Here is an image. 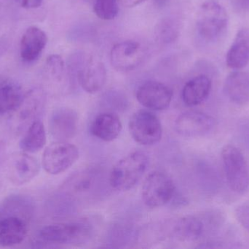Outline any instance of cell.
<instances>
[{
    "instance_id": "16",
    "label": "cell",
    "mask_w": 249,
    "mask_h": 249,
    "mask_svg": "<svg viewBox=\"0 0 249 249\" xmlns=\"http://www.w3.org/2000/svg\"><path fill=\"white\" fill-rule=\"evenodd\" d=\"M212 88V80L206 75H199L185 83L181 99L187 106H197L207 99Z\"/></svg>"
},
{
    "instance_id": "29",
    "label": "cell",
    "mask_w": 249,
    "mask_h": 249,
    "mask_svg": "<svg viewBox=\"0 0 249 249\" xmlns=\"http://www.w3.org/2000/svg\"><path fill=\"white\" fill-rule=\"evenodd\" d=\"M4 143L3 142L0 141V152L4 149Z\"/></svg>"
},
{
    "instance_id": "4",
    "label": "cell",
    "mask_w": 249,
    "mask_h": 249,
    "mask_svg": "<svg viewBox=\"0 0 249 249\" xmlns=\"http://www.w3.org/2000/svg\"><path fill=\"white\" fill-rule=\"evenodd\" d=\"M175 192V184L167 174L160 171H154L143 181L142 200L146 207L157 209L169 203Z\"/></svg>"
},
{
    "instance_id": "2",
    "label": "cell",
    "mask_w": 249,
    "mask_h": 249,
    "mask_svg": "<svg viewBox=\"0 0 249 249\" xmlns=\"http://www.w3.org/2000/svg\"><path fill=\"white\" fill-rule=\"evenodd\" d=\"M229 26V16L223 6L214 1L203 3L199 9L196 29L205 42L215 43L226 35Z\"/></svg>"
},
{
    "instance_id": "9",
    "label": "cell",
    "mask_w": 249,
    "mask_h": 249,
    "mask_svg": "<svg viewBox=\"0 0 249 249\" xmlns=\"http://www.w3.org/2000/svg\"><path fill=\"white\" fill-rule=\"evenodd\" d=\"M173 98V91L160 82H145L138 88L136 99L144 108L152 111H163L169 107Z\"/></svg>"
},
{
    "instance_id": "22",
    "label": "cell",
    "mask_w": 249,
    "mask_h": 249,
    "mask_svg": "<svg viewBox=\"0 0 249 249\" xmlns=\"http://www.w3.org/2000/svg\"><path fill=\"white\" fill-rule=\"evenodd\" d=\"M24 96L21 88L13 83H0V115L17 110Z\"/></svg>"
},
{
    "instance_id": "18",
    "label": "cell",
    "mask_w": 249,
    "mask_h": 249,
    "mask_svg": "<svg viewBox=\"0 0 249 249\" xmlns=\"http://www.w3.org/2000/svg\"><path fill=\"white\" fill-rule=\"evenodd\" d=\"M224 91L228 99L237 105L249 102V76L244 72L231 73L225 79Z\"/></svg>"
},
{
    "instance_id": "13",
    "label": "cell",
    "mask_w": 249,
    "mask_h": 249,
    "mask_svg": "<svg viewBox=\"0 0 249 249\" xmlns=\"http://www.w3.org/2000/svg\"><path fill=\"white\" fill-rule=\"evenodd\" d=\"M78 115L74 110L61 108L55 110L50 118L51 134L57 140L67 141L72 138L78 130Z\"/></svg>"
},
{
    "instance_id": "24",
    "label": "cell",
    "mask_w": 249,
    "mask_h": 249,
    "mask_svg": "<svg viewBox=\"0 0 249 249\" xmlns=\"http://www.w3.org/2000/svg\"><path fill=\"white\" fill-rule=\"evenodd\" d=\"M178 24L174 19H165L160 24L158 37L165 43L173 42L178 35Z\"/></svg>"
},
{
    "instance_id": "1",
    "label": "cell",
    "mask_w": 249,
    "mask_h": 249,
    "mask_svg": "<svg viewBox=\"0 0 249 249\" xmlns=\"http://www.w3.org/2000/svg\"><path fill=\"white\" fill-rule=\"evenodd\" d=\"M149 159L144 152H133L120 159L111 170L109 181L113 190L126 192L138 184L147 170Z\"/></svg>"
},
{
    "instance_id": "8",
    "label": "cell",
    "mask_w": 249,
    "mask_h": 249,
    "mask_svg": "<svg viewBox=\"0 0 249 249\" xmlns=\"http://www.w3.org/2000/svg\"><path fill=\"white\" fill-rule=\"evenodd\" d=\"M77 78L83 90L87 93H97L106 83L107 70L105 64L97 57L83 55L77 67Z\"/></svg>"
},
{
    "instance_id": "3",
    "label": "cell",
    "mask_w": 249,
    "mask_h": 249,
    "mask_svg": "<svg viewBox=\"0 0 249 249\" xmlns=\"http://www.w3.org/2000/svg\"><path fill=\"white\" fill-rule=\"evenodd\" d=\"M224 171L230 189L244 194L249 188V171L242 152L233 145H226L222 150Z\"/></svg>"
},
{
    "instance_id": "28",
    "label": "cell",
    "mask_w": 249,
    "mask_h": 249,
    "mask_svg": "<svg viewBox=\"0 0 249 249\" xmlns=\"http://www.w3.org/2000/svg\"><path fill=\"white\" fill-rule=\"evenodd\" d=\"M121 4L126 7H133L144 2L146 0H120Z\"/></svg>"
},
{
    "instance_id": "27",
    "label": "cell",
    "mask_w": 249,
    "mask_h": 249,
    "mask_svg": "<svg viewBox=\"0 0 249 249\" xmlns=\"http://www.w3.org/2000/svg\"><path fill=\"white\" fill-rule=\"evenodd\" d=\"M18 5L27 10L36 9L42 5L43 0H16Z\"/></svg>"
},
{
    "instance_id": "12",
    "label": "cell",
    "mask_w": 249,
    "mask_h": 249,
    "mask_svg": "<svg viewBox=\"0 0 249 249\" xmlns=\"http://www.w3.org/2000/svg\"><path fill=\"white\" fill-rule=\"evenodd\" d=\"M7 168V176L11 182L16 185H22L38 175L40 165L35 157L23 152L13 155Z\"/></svg>"
},
{
    "instance_id": "5",
    "label": "cell",
    "mask_w": 249,
    "mask_h": 249,
    "mask_svg": "<svg viewBox=\"0 0 249 249\" xmlns=\"http://www.w3.org/2000/svg\"><path fill=\"white\" fill-rule=\"evenodd\" d=\"M129 131L133 140L142 146H150L162 138V127L159 118L146 110H140L132 115Z\"/></svg>"
},
{
    "instance_id": "19",
    "label": "cell",
    "mask_w": 249,
    "mask_h": 249,
    "mask_svg": "<svg viewBox=\"0 0 249 249\" xmlns=\"http://www.w3.org/2000/svg\"><path fill=\"white\" fill-rule=\"evenodd\" d=\"M27 235V226L18 216H8L0 221V246L13 247L20 244Z\"/></svg>"
},
{
    "instance_id": "15",
    "label": "cell",
    "mask_w": 249,
    "mask_h": 249,
    "mask_svg": "<svg viewBox=\"0 0 249 249\" xmlns=\"http://www.w3.org/2000/svg\"><path fill=\"white\" fill-rule=\"evenodd\" d=\"M123 130L121 118L113 113H103L95 118L90 125V133L94 137L105 142L118 138Z\"/></svg>"
},
{
    "instance_id": "21",
    "label": "cell",
    "mask_w": 249,
    "mask_h": 249,
    "mask_svg": "<svg viewBox=\"0 0 249 249\" xmlns=\"http://www.w3.org/2000/svg\"><path fill=\"white\" fill-rule=\"evenodd\" d=\"M46 141L45 126L42 121H35L31 124L27 133L20 140L19 146L26 153H36L43 149Z\"/></svg>"
},
{
    "instance_id": "11",
    "label": "cell",
    "mask_w": 249,
    "mask_h": 249,
    "mask_svg": "<svg viewBox=\"0 0 249 249\" xmlns=\"http://www.w3.org/2000/svg\"><path fill=\"white\" fill-rule=\"evenodd\" d=\"M143 57L144 52L139 42L126 40L112 47L110 61L112 67L118 71L130 72L140 65Z\"/></svg>"
},
{
    "instance_id": "6",
    "label": "cell",
    "mask_w": 249,
    "mask_h": 249,
    "mask_svg": "<svg viewBox=\"0 0 249 249\" xmlns=\"http://www.w3.org/2000/svg\"><path fill=\"white\" fill-rule=\"evenodd\" d=\"M78 148L67 141L51 143L42 156V166L51 175H58L70 169L79 159Z\"/></svg>"
},
{
    "instance_id": "14",
    "label": "cell",
    "mask_w": 249,
    "mask_h": 249,
    "mask_svg": "<svg viewBox=\"0 0 249 249\" xmlns=\"http://www.w3.org/2000/svg\"><path fill=\"white\" fill-rule=\"evenodd\" d=\"M48 42L46 33L37 26H30L22 35L20 56L24 62H33L39 58Z\"/></svg>"
},
{
    "instance_id": "10",
    "label": "cell",
    "mask_w": 249,
    "mask_h": 249,
    "mask_svg": "<svg viewBox=\"0 0 249 249\" xmlns=\"http://www.w3.org/2000/svg\"><path fill=\"white\" fill-rule=\"evenodd\" d=\"M216 121L213 117L197 111H187L178 115L174 124L176 132L184 137H196L210 133Z\"/></svg>"
},
{
    "instance_id": "23",
    "label": "cell",
    "mask_w": 249,
    "mask_h": 249,
    "mask_svg": "<svg viewBox=\"0 0 249 249\" xmlns=\"http://www.w3.org/2000/svg\"><path fill=\"white\" fill-rule=\"evenodd\" d=\"M93 10L102 20H113L119 13L118 0H95Z\"/></svg>"
},
{
    "instance_id": "26",
    "label": "cell",
    "mask_w": 249,
    "mask_h": 249,
    "mask_svg": "<svg viewBox=\"0 0 249 249\" xmlns=\"http://www.w3.org/2000/svg\"><path fill=\"white\" fill-rule=\"evenodd\" d=\"M235 216L240 225L249 232V206L243 205L237 208Z\"/></svg>"
},
{
    "instance_id": "7",
    "label": "cell",
    "mask_w": 249,
    "mask_h": 249,
    "mask_svg": "<svg viewBox=\"0 0 249 249\" xmlns=\"http://www.w3.org/2000/svg\"><path fill=\"white\" fill-rule=\"evenodd\" d=\"M90 228L86 222L57 223L44 227L39 237L45 242L52 244H72L88 237Z\"/></svg>"
},
{
    "instance_id": "20",
    "label": "cell",
    "mask_w": 249,
    "mask_h": 249,
    "mask_svg": "<svg viewBox=\"0 0 249 249\" xmlns=\"http://www.w3.org/2000/svg\"><path fill=\"white\" fill-rule=\"evenodd\" d=\"M203 230L204 225L198 218L193 216H184L174 223L172 235L181 242H193L201 236Z\"/></svg>"
},
{
    "instance_id": "25",
    "label": "cell",
    "mask_w": 249,
    "mask_h": 249,
    "mask_svg": "<svg viewBox=\"0 0 249 249\" xmlns=\"http://www.w3.org/2000/svg\"><path fill=\"white\" fill-rule=\"evenodd\" d=\"M46 65L53 76L61 78L64 70V61L58 54H53L47 58Z\"/></svg>"
},
{
    "instance_id": "17",
    "label": "cell",
    "mask_w": 249,
    "mask_h": 249,
    "mask_svg": "<svg viewBox=\"0 0 249 249\" xmlns=\"http://www.w3.org/2000/svg\"><path fill=\"white\" fill-rule=\"evenodd\" d=\"M249 62V29H240L228 50L226 64L228 67L240 70L247 67Z\"/></svg>"
}]
</instances>
